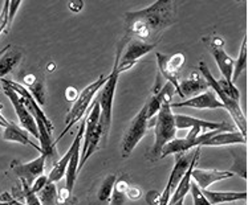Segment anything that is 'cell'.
I'll use <instances>...</instances> for the list:
<instances>
[{
	"mask_svg": "<svg viewBox=\"0 0 248 205\" xmlns=\"http://www.w3.org/2000/svg\"><path fill=\"white\" fill-rule=\"evenodd\" d=\"M177 20V3L170 0H158L137 12L125 15L126 37L137 40H158L159 33Z\"/></svg>",
	"mask_w": 248,
	"mask_h": 205,
	"instance_id": "obj_1",
	"label": "cell"
},
{
	"mask_svg": "<svg viewBox=\"0 0 248 205\" xmlns=\"http://www.w3.org/2000/svg\"><path fill=\"white\" fill-rule=\"evenodd\" d=\"M0 82L8 85L12 90H15L19 94V97L23 101V103L26 105L28 111L35 118L36 125H37V130H39V140H40L41 145V154H44L46 156V159H53L56 156V145L53 139H52L51 134L52 131L55 130V127L52 125L49 118L46 117V113L43 111V109L39 106V103L33 100V97L31 95L30 91L27 90L24 86H21L20 84H17L15 81L7 80V78L0 80Z\"/></svg>",
	"mask_w": 248,
	"mask_h": 205,
	"instance_id": "obj_2",
	"label": "cell"
},
{
	"mask_svg": "<svg viewBox=\"0 0 248 205\" xmlns=\"http://www.w3.org/2000/svg\"><path fill=\"white\" fill-rule=\"evenodd\" d=\"M129 40L126 36L118 43L116 53V60H114V65L111 69V73L107 77V82L105 85L101 88V91L98 93V102H100V109H101V115H100V125L102 127V139H108L109 136V131H110L111 126V115H113V102H114V94H116L117 82H118V77H120V72H118V62L121 59L122 50L125 48V43Z\"/></svg>",
	"mask_w": 248,
	"mask_h": 205,
	"instance_id": "obj_3",
	"label": "cell"
},
{
	"mask_svg": "<svg viewBox=\"0 0 248 205\" xmlns=\"http://www.w3.org/2000/svg\"><path fill=\"white\" fill-rule=\"evenodd\" d=\"M154 134H155L154 145L152 147V151L147 154V158L152 161L159 160L163 147L169 142L175 139L177 127H175V119H174V114L171 111L170 101L163 102L161 109L158 111L157 117H155V123H154Z\"/></svg>",
	"mask_w": 248,
	"mask_h": 205,
	"instance_id": "obj_4",
	"label": "cell"
},
{
	"mask_svg": "<svg viewBox=\"0 0 248 205\" xmlns=\"http://www.w3.org/2000/svg\"><path fill=\"white\" fill-rule=\"evenodd\" d=\"M100 102L97 98L88 113V118L85 119V134L82 138L81 154H80V163H78V172L82 170L85 161L91 158L98 148V143L102 139V127L100 125Z\"/></svg>",
	"mask_w": 248,
	"mask_h": 205,
	"instance_id": "obj_5",
	"label": "cell"
},
{
	"mask_svg": "<svg viewBox=\"0 0 248 205\" xmlns=\"http://www.w3.org/2000/svg\"><path fill=\"white\" fill-rule=\"evenodd\" d=\"M199 69H201V73H202V77L207 82L208 88H211L213 91L215 93V95L218 97V100L222 102L223 107L230 113V115L232 117V119L235 120V123L238 126L239 132L243 136L247 138V119H246V115H244L242 107H240V103L236 102V101L231 100L230 97L224 94L222 91V89L219 88L218 82L214 78V75L211 74V72L208 69V66L206 65L204 61H201L199 62Z\"/></svg>",
	"mask_w": 248,
	"mask_h": 205,
	"instance_id": "obj_6",
	"label": "cell"
},
{
	"mask_svg": "<svg viewBox=\"0 0 248 205\" xmlns=\"http://www.w3.org/2000/svg\"><path fill=\"white\" fill-rule=\"evenodd\" d=\"M105 82H107V77L105 75H100L94 82H92L91 85L86 86L85 89L80 93L78 98L75 101V105L72 106L71 110L68 111V114H66L65 129L62 130V132L59 135V138L55 140V145H57V142L65 135L66 132L71 130L72 127L76 125L78 120H81L84 118V114H85L88 107L91 105L93 97L100 91L102 86L105 85Z\"/></svg>",
	"mask_w": 248,
	"mask_h": 205,
	"instance_id": "obj_7",
	"label": "cell"
},
{
	"mask_svg": "<svg viewBox=\"0 0 248 205\" xmlns=\"http://www.w3.org/2000/svg\"><path fill=\"white\" fill-rule=\"evenodd\" d=\"M149 122L150 120L147 118V106L145 103L141 110L138 111V114L133 118L130 126L127 127L126 134L124 136V140H122V158L124 159L130 156L142 138L146 135L149 130Z\"/></svg>",
	"mask_w": 248,
	"mask_h": 205,
	"instance_id": "obj_8",
	"label": "cell"
},
{
	"mask_svg": "<svg viewBox=\"0 0 248 205\" xmlns=\"http://www.w3.org/2000/svg\"><path fill=\"white\" fill-rule=\"evenodd\" d=\"M174 119H175V127L181 129V130H186L190 129L188 135L191 136H199L201 134L204 132H210V131H232V126L228 125L226 122H208V120L199 119V118H194V117H188V115L182 114H174Z\"/></svg>",
	"mask_w": 248,
	"mask_h": 205,
	"instance_id": "obj_9",
	"label": "cell"
},
{
	"mask_svg": "<svg viewBox=\"0 0 248 205\" xmlns=\"http://www.w3.org/2000/svg\"><path fill=\"white\" fill-rule=\"evenodd\" d=\"M158 72L161 73L163 78H166L169 84L175 88V91L179 94V77L181 69L186 62V57L183 53H174V55H163L158 52L157 55Z\"/></svg>",
	"mask_w": 248,
	"mask_h": 205,
	"instance_id": "obj_10",
	"label": "cell"
},
{
	"mask_svg": "<svg viewBox=\"0 0 248 205\" xmlns=\"http://www.w3.org/2000/svg\"><path fill=\"white\" fill-rule=\"evenodd\" d=\"M206 45L213 55L214 60L217 62L223 78L232 84V72H233V59L226 53L224 50V40L220 39L219 36H210L207 39H204Z\"/></svg>",
	"mask_w": 248,
	"mask_h": 205,
	"instance_id": "obj_11",
	"label": "cell"
},
{
	"mask_svg": "<svg viewBox=\"0 0 248 205\" xmlns=\"http://www.w3.org/2000/svg\"><path fill=\"white\" fill-rule=\"evenodd\" d=\"M191 159H193V156L186 155V154H177L175 155V163H174V167H172V171L170 174L166 187H165L162 193L159 195L158 205H169V201L171 199L172 193L175 192L179 181H181L183 175L186 174V171L190 167Z\"/></svg>",
	"mask_w": 248,
	"mask_h": 205,
	"instance_id": "obj_12",
	"label": "cell"
},
{
	"mask_svg": "<svg viewBox=\"0 0 248 205\" xmlns=\"http://www.w3.org/2000/svg\"><path fill=\"white\" fill-rule=\"evenodd\" d=\"M155 46H157V44L137 40V39H129L126 50L122 53L120 62H118V72L124 73L126 70L132 69L140 59L147 55L149 52H152Z\"/></svg>",
	"mask_w": 248,
	"mask_h": 205,
	"instance_id": "obj_13",
	"label": "cell"
},
{
	"mask_svg": "<svg viewBox=\"0 0 248 205\" xmlns=\"http://www.w3.org/2000/svg\"><path fill=\"white\" fill-rule=\"evenodd\" d=\"M1 86H3L4 94L10 98L11 103L15 107L16 115H17V118L20 120L21 127L26 129L27 132L32 134L33 138L39 139V130H37V125H36L35 118L32 117V114L28 111L26 105L23 103V101H21V98L19 97V94H17L15 90H12L10 86L5 85V84H1Z\"/></svg>",
	"mask_w": 248,
	"mask_h": 205,
	"instance_id": "obj_14",
	"label": "cell"
},
{
	"mask_svg": "<svg viewBox=\"0 0 248 205\" xmlns=\"http://www.w3.org/2000/svg\"><path fill=\"white\" fill-rule=\"evenodd\" d=\"M46 156L44 154H40L39 158H36L30 163H20L17 160H14L11 164V168L15 171V174L19 176L20 181L31 187L39 176L43 175L44 168H46Z\"/></svg>",
	"mask_w": 248,
	"mask_h": 205,
	"instance_id": "obj_15",
	"label": "cell"
},
{
	"mask_svg": "<svg viewBox=\"0 0 248 205\" xmlns=\"http://www.w3.org/2000/svg\"><path fill=\"white\" fill-rule=\"evenodd\" d=\"M84 132H85V118H82L81 123H80V127H78V131H77V135L73 140L72 146L68 148L64 156L61 158L60 160H56V163L53 164V168L49 172L48 175V181L49 183H56V181H60L64 176H65L66 172V167L69 164V160H71L73 152L76 150V146L78 143H81L82 138H84Z\"/></svg>",
	"mask_w": 248,
	"mask_h": 205,
	"instance_id": "obj_16",
	"label": "cell"
},
{
	"mask_svg": "<svg viewBox=\"0 0 248 205\" xmlns=\"http://www.w3.org/2000/svg\"><path fill=\"white\" fill-rule=\"evenodd\" d=\"M171 107H191V109H198V110H204V109H220L223 107V105L214 91L206 90L193 98L183 101V102L172 103Z\"/></svg>",
	"mask_w": 248,
	"mask_h": 205,
	"instance_id": "obj_17",
	"label": "cell"
},
{
	"mask_svg": "<svg viewBox=\"0 0 248 205\" xmlns=\"http://www.w3.org/2000/svg\"><path fill=\"white\" fill-rule=\"evenodd\" d=\"M208 89L206 80L198 72H193L185 80L179 81V97L181 98H193L195 95L201 94Z\"/></svg>",
	"mask_w": 248,
	"mask_h": 205,
	"instance_id": "obj_18",
	"label": "cell"
},
{
	"mask_svg": "<svg viewBox=\"0 0 248 205\" xmlns=\"http://www.w3.org/2000/svg\"><path fill=\"white\" fill-rule=\"evenodd\" d=\"M233 174L230 171H219V170H193L191 177L194 183L199 187V190H208V187L217 181L224 180L232 177Z\"/></svg>",
	"mask_w": 248,
	"mask_h": 205,
	"instance_id": "obj_19",
	"label": "cell"
},
{
	"mask_svg": "<svg viewBox=\"0 0 248 205\" xmlns=\"http://www.w3.org/2000/svg\"><path fill=\"white\" fill-rule=\"evenodd\" d=\"M175 93V88L166 82L165 85L161 88V90L157 93H153V95L147 100L146 106H147V118L149 120H152L155 115L158 114V111L161 109L163 102L166 101H171L172 95Z\"/></svg>",
	"mask_w": 248,
	"mask_h": 205,
	"instance_id": "obj_20",
	"label": "cell"
},
{
	"mask_svg": "<svg viewBox=\"0 0 248 205\" xmlns=\"http://www.w3.org/2000/svg\"><path fill=\"white\" fill-rule=\"evenodd\" d=\"M231 145H247V138L242 135L239 131H222L206 140L203 147H219V146Z\"/></svg>",
	"mask_w": 248,
	"mask_h": 205,
	"instance_id": "obj_21",
	"label": "cell"
},
{
	"mask_svg": "<svg viewBox=\"0 0 248 205\" xmlns=\"http://www.w3.org/2000/svg\"><path fill=\"white\" fill-rule=\"evenodd\" d=\"M3 139L7 142H16V143H20V145H26L33 147L35 150H37L41 154V147L35 145L32 140L30 139V136L27 134L26 130H23L20 126L16 125L15 122H8V126L4 129L3 132Z\"/></svg>",
	"mask_w": 248,
	"mask_h": 205,
	"instance_id": "obj_22",
	"label": "cell"
},
{
	"mask_svg": "<svg viewBox=\"0 0 248 205\" xmlns=\"http://www.w3.org/2000/svg\"><path fill=\"white\" fill-rule=\"evenodd\" d=\"M202 193L211 205L231 203V201L247 200V192H218V190H203Z\"/></svg>",
	"mask_w": 248,
	"mask_h": 205,
	"instance_id": "obj_23",
	"label": "cell"
},
{
	"mask_svg": "<svg viewBox=\"0 0 248 205\" xmlns=\"http://www.w3.org/2000/svg\"><path fill=\"white\" fill-rule=\"evenodd\" d=\"M21 52L15 48H10L4 55L0 57V80H3L5 75L10 74L21 61Z\"/></svg>",
	"mask_w": 248,
	"mask_h": 205,
	"instance_id": "obj_24",
	"label": "cell"
},
{
	"mask_svg": "<svg viewBox=\"0 0 248 205\" xmlns=\"http://www.w3.org/2000/svg\"><path fill=\"white\" fill-rule=\"evenodd\" d=\"M82 143V142H81ZM81 143L76 146V150L73 152L69 164L66 167L65 172V188L72 193L73 187H75V181L78 175V163H80V152H81Z\"/></svg>",
	"mask_w": 248,
	"mask_h": 205,
	"instance_id": "obj_25",
	"label": "cell"
},
{
	"mask_svg": "<svg viewBox=\"0 0 248 205\" xmlns=\"http://www.w3.org/2000/svg\"><path fill=\"white\" fill-rule=\"evenodd\" d=\"M247 69V35L244 36V40L242 43L240 50H239L238 60L233 61V72H232V84H235L240 74Z\"/></svg>",
	"mask_w": 248,
	"mask_h": 205,
	"instance_id": "obj_26",
	"label": "cell"
},
{
	"mask_svg": "<svg viewBox=\"0 0 248 205\" xmlns=\"http://www.w3.org/2000/svg\"><path fill=\"white\" fill-rule=\"evenodd\" d=\"M117 177L116 175H108L104 181L100 185L98 188V192H97V200L100 201L101 204H105V203H110L111 192H113V188H114V184H116Z\"/></svg>",
	"mask_w": 248,
	"mask_h": 205,
	"instance_id": "obj_27",
	"label": "cell"
},
{
	"mask_svg": "<svg viewBox=\"0 0 248 205\" xmlns=\"http://www.w3.org/2000/svg\"><path fill=\"white\" fill-rule=\"evenodd\" d=\"M37 199L41 205H59L57 203V188L55 183H46V185L37 193Z\"/></svg>",
	"mask_w": 248,
	"mask_h": 205,
	"instance_id": "obj_28",
	"label": "cell"
},
{
	"mask_svg": "<svg viewBox=\"0 0 248 205\" xmlns=\"http://www.w3.org/2000/svg\"><path fill=\"white\" fill-rule=\"evenodd\" d=\"M129 188L127 181L122 177L116 181L113 192H111L110 205H124V201L126 199V190Z\"/></svg>",
	"mask_w": 248,
	"mask_h": 205,
	"instance_id": "obj_29",
	"label": "cell"
},
{
	"mask_svg": "<svg viewBox=\"0 0 248 205\" xmlns=\"http://www.w3.org/2000/svg\"><path fill=\"white\" fill-rule=\"evenodd\" d=\"M27 88H28V91L31 93V95L33 97V100L39 103V106H43L46 103V88H44V84L37 77Z\"/></svg>",
	"mask_w": 248,
	"mask_h": 205,
	"instance_id": "obj_30",
	"label": "cell"
},
{
	"mask_svg": "<svg viewBox=\"0 0 248 205\" xmlns=\"http://www.w3.org/2000/svg\"><path fill=\"white\" fill-rule=\"evenodd\" d=\"M217 82H218L219 88L222 89L223 93L227 95V97H230L231 100L236 101V102L240 101V93H239V90L236 89V86L233 85V84H230V82H227L224 78H222V80H217Z\"/></svg>",
	"mask_w": 248,
	"mask_h": 205,
	"instance_id": "obj_31",
	"label": "cell"
},
{
	"mask_svg": "<svg viewBox=\"0 0 248 205\" xmlns=\"http://www.w3.org/2000/svg\"><path fill=\"white\" fill-rule=\"evenodd\" d=\"M21 183V187H23V195H24V204L26 205H41L40 200L37 199V195L33 193L31 190L30 185H27L26 183Z\"/></svg>",
	"mask_w": 248,
	"mask_h": 205,
	"instance_id": "obj_32",
	"label": "cell"
},
{
	"mask_svg": "<svg viewBox=\"0 0 248 205\" xmlns=\"http://www.w3.org/2000/svg\"><path fill=\"white\" fill-rule=\"evenodd\" d=\"M190 190H191V196H193L194 205H211L208 203V200L204 197V195L202 193V190H199L195 183H191L190 185Z\"/></svg>",
	"mask_w": 248,
	"mask_h": 205,
	"instance_id": "obj_33",
	"label": "cell"
},
{
	"mask_svg": "<svg viewBox=\"0 0 248 205\" xmlns=\"http://www.w3.org/2000/svg\"><path fill=\"white\" fill-rule=\"evenodd\" d=\"M8 8H10V1L7 0L3 4V10L0 12V35L7 30V25H8Z\"/></svg>",
	"mask_w": 248,
	"mask_h": 205,
	"instance_id": "obj_34",
	"label": "cell"
},
{
	"mask_svg": "<svg viewBox=\"0 0 248 205\" xmlns=\"http://www.w3.org/2000/svg\"><path fill=\"white\" fill-rule=\"evenodd\" d=\"M20 5H21L20 0H12V1H10V8H8V25H7V30H5V32H8V30H10L11 24H12L14 19H15L16 11H17V8H19Z\"/></svg>",
	"mask_w": 248,
	"mask_h": 205,
	"instance_id": "obj_35",
	"label": "cell"
},
{
	"mask_svg": "<svg viewBox=\"0 0 248 205\" xmlns=\"http://www.w3.org/2000/svg\"><path fill=\"white\" fill-rule=\"evenodd\" d=\"M46 183H48V176H46V175L39 176V177H37V179L33 181V184L31 185V190H32L33 193H36V195H37V193H39V192H40V190H43L44 187H46Z\"/></svg>",
	"mask_w": 248,
	"mask_h": 205,
	"instance_id": "obj_36",
	"label": "cell"
},
{
	"mask_svg": "<svg viewBox=\"0 0 248 205\" xmlns=\"http://www.w3.org/2000/svg\"><path fill=\"white\" fill-rule=\"evenodd\" d=\"M142 190L138 187H129L126 190V197L130 199L132 201H137L138 199H141Z\"/></svg>",
	"mask_w": 248,
	"mask_h": 205,
	"instance_id": "obj_37",
	"label": "cell"
},
{
	"mask_svg": "<svg viewBox=\"0 0 248 205\" xmlns=\"http://www.w3.org/2000/svg\"><path fill=\"white\" fill-rule=\"evenodd\" d=\"M78 95H80V93L77 91L76 88H73V86H69V88H66L65 97H66V100H68V101H71V102H75V101L78 98Z\"/></svg>",
	"mask_w": 248,
	"mask_h": 205,
	"instance_id": "obj_38",
	"label": "cell"
},
{
	"mask_svg": "<svg viewBox=\"0 0 248 205\" xmlns=\"http://www.w3.org/2000/svg\"><path fill=\"white\" fill-rule=\"evenodd\" d=\"M158 199H159V193H158L157 190H152V192H149L146 195L147 204L158 205Z\"/></svg>",
	"mask_w": 248,
	"mask_h": 205,
	"instance_id": "obj_39",
	"label": "cell"
},
{
	"mask_svg": "<svg viewBox=\"0 0 248 205\" xmlns=\"http://www.w3.org/2000/svg\"><path fill=\"white\" fill-rule=\"evenodd\" d=\"M68 7H69V10L72 12H80L82 10V7H84V3H82L81 0H78V1H71L68 4Z\"/></svg>",
	"mask_w": 248,
	"mask_h": 205,
	"instance_id": "obj_40",
	"label": "cell"
},
{
	"mask_svg": "<svg viewBox=\"0 0 248 205\" xmlns=\"http://www.w3.org/2000/svg\"><path fill=\"white\" fill-rule=\"evenodd\" d=\"M3 109H4V106H3V103H0V111L3 110ZM0 126H1V127H7V126H8V120L5 119L4 117H3V115L0 114Z\"/></svg>",
	"mask_w": 248,
	"mask_h": 205,
	"instance_id": "obj_41",
	"label": "cell"
},
{
	"mask_svg": "<svg viewBox=\"0 0 248 205\" xmlns=\"http://www.w3.org/2000/svg\"><path fill=\"white\" fill-rule=\"evenodd\" d=\"M10 48H11V45H7V46H5V48H3V49L0 50V57H1V56L4 55L5 52H7V50L10 49Z\"/></svg>",
	"mask_w": 248,
	"mask_h": 205,
	"instance_id": "obj_42",
	"label": "cell"
},
{
	"mask_svg": "<svg viewBox=\"0 0 248 205\" xmlns=\"http://www.w3.org/2000/svg\"><path fill=\"white\" fill-rule=\"evenodd\" d=\"M53 69H55V64H52L51 62V64H49V66H48V70H53Z\"/></svg>",
	"mask_w": 248,
	"mask_h": 205,
	"instance_id": "obj_43",
	"label": "cell"
},
{
	"mask_svg": "<svg viewBox=\"0 0 248 205\" xmlns=\"http://www.w3.org/2000/svg\"><path fill=\"white\" fill-rule=\"evenodd\" d=\"M0 205H14V204H11V203H0Z\"/></svg>",
	"mask_w": 248,
	"mask_h": 205,
	"instance_id": "obj_44",
	"label": "cell"
},
{
	"mask_svg": "<svg viewBox=\"0 0 248 205\" xmlns=\"http://www.w3.org/2000/svg\"><path fill=\"white\" fill-rule=\"evenodd\" d=\"M64 205H71V200L68 201V203H65V204H64Z\"/></svg>",
	"mask_w": 248,
	"mask_h": 205,
	"instance_id": "obj_45",
	"label": "cell"
},
{
	"mask_svg": "<svg viewBox=\"0 0 248 205\" xmlns=\"http://www.w3.org/2000/svg\"><path fill=\"white\" fill-rule=\"evenodd\" d=\"M0 195H1V190H0Z\"/></svg>",
	"mask_w": 248,
	"mask_h": 205,
	"instance_id": "obj_46",
	"label": "cell"
}]
</instances>
